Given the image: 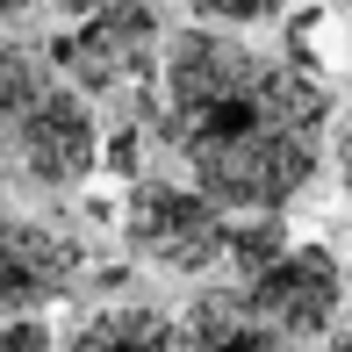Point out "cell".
Returning <instances> with one entry per match:
<instances>
[{
  "instance_id": "cell-1",
  "label": "cell",
  "mask_w": 352,
  "mask_h": 352,
  "mask_svg": "<svg viewBox=\"0 0 352 352\" xmlns=\"http://www.w3.org/2000/svg\"><path fill=\"white\" fill-rule=\"evenodd\" d=\"M331 87L295 58H266L230 29H166L151 137L230 216H280L324 166Z\"/></svg>"
},
{
  "instance_id": "cell-2",
  "label": "cell",
  "mask_w": 352,
  "mask_h": 352,
  "mask_svg": "<svg viewBox=\"0 0 352 352\" xmlns=\"http://www.w3.org/2000/svg\"><path fill=\"white\" fill-rule=\"evenodd\" d=\"M158 51H166L158 0H108V8L79 14L65 36L43 43V58L65 87H79L87 101H108L116 116H137V122H151V101H158Z\"/></svg>"
},
{
  "instance_id": "cell-3",
  "label": "cell",
  "mask_w": 352,
  "mask_h": 352,
  "mask_svg": "<svg viewBox=\"0 0 352 352\" xmlns=\"http://www.w3.org/2000/svg\"><path fill=\"white\" fill-rule=\"evenodd\" d=\"M122 237H130V252L144 266H158V274H216L223 266V237H230V209L209 201L195 180H137L130 201H122Z\"/></svg>"
},
{
  "instance_id": "cell-4",
  "label": "cell",
  "mask_w": 352,
  "mask_h": 352,
  "mask_svg": "<svg viewBox=\"0 0 352 352\" xmlns=\"http://www.w3.org/2000/svg\"><path fill=\"white\" fill-rule=\"evenodd\" d=\"M8 158L22 166V180L51 187V195L87 187L94 173H101V116H94V101L79 87H65V79H51V87L36 94V108L22 116Z\"/></svg>"
},
{
  "instance_id": "cell-5",
  "label": "cell",
  "mask_w": 352,
  "mask_h": 352,
  "mask_svg": "<svg viewBox=\"0 0 352 352\" xmlns=\"http://www.w3.org/2000/svg\"><path fill=\"white\" fill-rule=\"evenodd\" d=\"M245 302L259 324H274L280 338H331L345 309V266L331 259V245H287L259 280H245Z\"/></svg>"
},
{
  "instance_id": "cell-6",
  "label": "cell",
  "mask_w": 352,
  "mask_h": 352,
  "mask_svg": "<svg viewBox=\"0 0 352 352\" xmlns=\"http://www.w3.org/2000/svg\"><path fill=\"white\" fill-rule=\"evenodd\" d=\"M87 274L79 237L51 230V223H0V324L8 316H36L43 302L72 295V280Z\"/></svg>"
},
{
  "instance_id": "cell-7",
  "label": "cell",
  "mask_w": 352,
  "mask_h": 352,
  "mask_svg": "<svg viewBox=\"0 0 352 352\" xmlns=\"http://www.w3.org/2000/svg\"><path fill=\"white\" fill-rule=\"evenodd\" d=\"M173 352H295V338H280L274 324H259L237 295H195L180 316H173Z\"/></svg>"
},
{
  "instance_id": "cell-8",
  "label": "cell",
  "mask_w": 352,
  "mask_h": 352,
  "mask_svg": "<svg viewBox=\"0 0 352 352\" xmlns=\"http://www.w3.org/2000/svg\"><path fill=\"white\" fill-rule=\"evenodd\" d=\"M65 352H173V316L151 302H108L72 331Z\"/></svg>"
},
{
  "instance_id": "cell-9",
  "label": "cell",
  "mask_w": 352,
  "mask_h": 352,
  "mask_svg": "<svg viewBox=\"0 0 352 352\" xmlns=\"http://www.w3.org/2000/svg\"><path fill=\"white\" fill-rule=\"evenodd\" d=\"M51 58L29 51V43H8L0 36V158L14 151V130H22V116L36 108V94L51 87Z\"/></svg>"
},
{
  "instance_id": "cell-10",
  "label": "cell",
  "mask_w": 352,
  "mask_h": 352,
  "mask_svg": "<svg viewBox=\"0 0 352 352\" xmlns=\"http://www.w3.org/2000/svg\"><path fill=\"white\" fill-rule=\"evenodd\" d=\"M280 252H287V223L280 216H245V223H230V237H223V266H230L237 287L259 280Z\"/></svg>"
},
{
  "instance_id": "cell-11",
  "label": "cell",
  "mask_w": 352,
  "mask_h": 352,
  "mask_svg": "<svg viewBox=\"0 0 352 352\" xmlns=\"http://www.w3.org/2000/svg\"><path fill=\"white\" fill-rule=\"evenodd\" d=\"M195 22H209V29H259V22H274V14H287L295 0H180Z\"/></svg>"
},
{
  "instance_id": "cell-12",
  "label": "cell",
  "mask_w": 352,
  "mask_h": 352,
  "mask_svg": "<svg viewBox=\"0 0 352 352\" xmlns=\"http://www.w3.org/2000/svg\"><path fill=\"white\" fill-rule=\"evenodd\" d=\"M0 352H58L43 309H36V316H8V324H0Z\"/></svg>"
},
{
  "instance_id": "cell-13",
  "label": "cell",
  "mask_w": 352,
  "mask_h": 352,
  "mask_svg": "<svg viewBox=\"0 0 352 352\" xmlns=\"http://www.w3.org/2000/svg\"><path fill=\"white\" fill-rule=\"evenodd\" d=\"M338 187H345V201H352V137H338Z\"/></svg>"
},
{
  "instance_id": "cell-14",
  "label": "cell",
  "mask_w": 352,
  "mask_h": 352,
  "mask_svg": "<svg viewBox=\"0 0 352 352\" xmlns=\"http://www.w3.org/2000/svg\"><path fill=\"white\" fill-rule=\"evenodd\" d=\"M29 8H36V0H0V29H14V22L29 14Z\"/></svg>"
},
{
  "instance_id": "cell-15",
  "label": "cell",
  "mask_w": 352,
  "mask_h": 352,
  "mask_svg": "<svg viewBox=\"0 0 352 352\" xmlns=\"http://www.w3.org/2000/svg\"><path fill=\"white\" fill-rule=\"evenodd\" d=\"M51 8H58V14H72V22H79V14H94V8H108V0H51Z\"/></svg>"
},
{
  "instance_id": "cell-16",
  "label": "cell",
  "mask_w": 352,
  "mask_h": 352,
  "mask_svg": "<svg viewBox=\"0 0 352 352\" xmlns=\"http://www.w3.org/2000/svg\"><path fill=\"white\" fill-rule=\"evenodd\" d=\"M0 223H8V180H0Z\"/></svg>"
},
{
  "instance_id": "cell-17",
  "label": "cell",
  "mask_w": 352,
  "mask_h": 352,
  "mask_svg": "<svg viewBox=\"0 0 352 352\" xmlns=\"http://www.w3.org/2000/svg\"><path fill=\"white\" fill-rule=\"evenodd\" d=\"M331 352H352V338H331Z\"/></svg>"
},
{
  "instance_id": "cell-18",
  "label": "cell",
  "mask_w": 352,
  "mask_h": 352,
  "mask_svg": "<svg viewBox=\"0 0 352 352\" xmlns=\"http://www.w3.org/2000/svg\"><path fill=\"white\" fill-rule=\"evenodd\" d=\"M345 302H352V266H345Z\"/></svg>"
},
{
  "instance_id": "cell-19",
  "label": "cell",
  "mask_w": 352,
  "mask_h": 352,
  "mask_svg": "<svg viewBox=\"0 0 352 352\" xmlns=\"http://www.w3.org/2000/svg\"><path fill=\"white\" fill-rule=\"evenodd\" d=\"M324 8H352V0H324Z\"/></svg>"
}]
</instances>
